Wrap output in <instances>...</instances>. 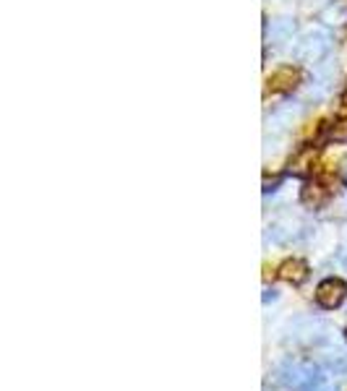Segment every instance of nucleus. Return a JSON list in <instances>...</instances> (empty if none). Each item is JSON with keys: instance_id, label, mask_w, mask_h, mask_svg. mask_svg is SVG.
Here are the masks:
<instances>
[{"instance_id": "1", "label": "nucleus", "mask_w": 347, "mask_h": 391, "mask_svg": "<svg viewBox=\"0 0 347 391\" xmlns=\"http://www.w3.org/2000/svg\"><path fill=\"white\" fill-rule=\"evenodd\" d=\"M331 48V34L324 29V26H314V29H308L298 37L295 42V48H292V55L303 60V63H319Z\"/></svg>"}, {"instance_id": "2", "label": "nucleus", "mask_w": 347, "mask_h": 391, "mask_svg": "<svg viewBox=\"0 0 347 391\" xmlns=\"http://www.w3.org/2000/svg\"><path fill=\"white\" fill-rule=\"evenodd\" d=\"M347 297V285L337 277H329V280H324L319 287H316V303L326 308V311H334L339 305L345 303Z\"/></svg>"}, {"instance_id": "3", "label": "nucleus", "mask_w": 347, "mask_h": 391, "mask_svg": "<svg viewBox=\"0 0 347 391\" xmlns=\"http://www.w3.org/2000/svg\"><path fill=\"white\" fill-rule=\"evenodd\" d=\"M298 84H300V71L292 68V65H282V68H277V71L269 76V92H275V94L292 92Z\"/></svg>"}, {"instance_id": "4", "label": "nucleus", "mask_w": 347, "mask_h": 391, "mask_svg": "<svg viewBox=\"0 0 347 391\" xmlns=\"http://www.w3.org/2000/svg\"><path fill=\"white\" fill-rule=\"evenodd\" d=\"M277 277L282 282H287V285H303L308 280V264L303 258H287V261L280 264Z\"/></svg>"}, {"instance_id": "5", "label": "nucleus", "mask_w": 347, "mask_h": 391, "mask_svg": "<svg viewBox=\"0 0 347 391\" xmlns=\"http://www.w3.org/2000/svg\"><path fill=\"white\" fill-rule=\"evenodd\" d=\"M292 32H295V21L292 18H277V21H272V26H269V42H275V45H282V42L292 40Z\"/></svg>"}, {"instance_id": "6", "label": "nucleus", "mask_w": 347, "mask_h": 391, "mask_svg": "<svg viewBox=\"0 0 347 391\" xmlns=\"http://www.w3.org/2000/svg\"><path fill=\"white\" fill-rule=\"evenodd\" d=\"M300 201H303V206H308V209L324 206V201H326V188H324L321 183H306L303 185V191H300Z\"/></svg>"}, {"instance_id": "7", "label": "nucleus", "mask_w": 347, "mask_h": 391, "mask_svg": "<svg viewBox=\"0 0 347 391\" xmlns=\"http://www.w3.org/2000/svg\"><path fill=\"white\" fill-rule=\"evenodd\" d=\"M314 162H316V149H306V152H300L292 157L290 172L292 175H306V172H311Z\"/></svg>"}, {"instance_id": "8", "label": "nucleus", "mask_w": 347, "mask_h": 391, "mask_svg": "<svg viewBox=\"0 0 347 391\" xmlns=\"http://www.w3.org/2000/svg\"><path fill=\"white\" fill-rule=\"evenodd\" d=\"M326 136H329L331 141H337V144L347 141V120H337V123H334V126L326 131Z\"/></svg>"}, {"instance_id": "9", "label": "nucleus", "mask_w": 347, "mask_h": 391, "mask_svg": "<svg viewBox=\"0 0 347 391\" xmlns=\"http://www.w3.org/2000/svg\"><path fill=\"white\" fill-rule=\"evenodd\" d=\"M324 18H337V24H342V21L347 18V9H345V6H337V11L329 9L326 13H324Z\"/></svg>"}, {"instance_id": "10", "label": "nucleus", "mask_w": 347, "mask_h": 391, "mask_svg": "<svg viewBox=\"0 0 347 391\" xmlns=\"http://www.w3.org/2000/svg\"><path fill=\"white\" fill-rule=\"evenodd\" d=\"M345 102H347V92H345Z\"/></svg>"}, {"instance_id": "11", "label": "nucleus", "mask_w": 347, "mask_h": 391, "mask_svg": "<svg viewBox=\"0 0 347 391\" xmlns=\"http://www.w3.org/2000/svg\"><path fill=\"white\" fill-rule=\"evenodd\" d=\"M345 339H347V329H345Z\"/></svg>"}]
</instances>
